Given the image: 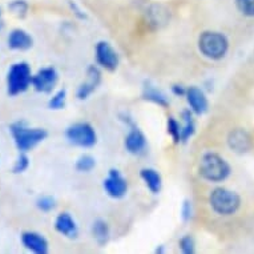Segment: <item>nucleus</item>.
I'll return each instance as SVG.
<instances>
[{"label": "nucleus", "instance_id": "9b49d317", "mask_svg": "<svg viewBox=\"0 0 254 254\" xmlns=\"http://www.w3.org/2000/svg\"><path fill=\"white\" fill-rule=\"evenodd\" d=\"M100 81L101 73L99 71V68L95 67V65H91L87 71V79H85V81L77 89V97H79L80 100L88 99L95 92V89L99 87Z\"/></svg>", "mask_w": 254, "mask_h": 254}, {"label": "nucleus", "instance_id": "dca6fc26", "mask_svg": "<svg viewBox=\"0 0 254 254\" xmlns=\"http://www.w3.org/2000/svg\"><path fill=\"white\" fill-rule=\"evenodd\" d=\"M55 229L65 237L73 238L77 236V225H76L75 220L72 218L69 213H62L56 217Z\"/></svg>", "mask_w": 254, "mask_h": 254}, {"label": "nucleus", "instance_id": "473e14b6", "mask_svg": "<svg viewBox=\"0 0 254 254\" xmlns=\"http://www.w3.org/2000/svg\"><path fill=\"white\" fill-rule=\"evenodd\" d=\"M1 28H3V21L0 20V29H1Z\"/></svg>", "mask_w": 254, "mask_h": 254}, {"label": "nucleus", "instance_id": "1a4fd4ad", "mask_svg": "<svg viewBox=\"0 0 254 254\" xmlns=\"http://www.w3.org/2000/svg\"><path fill=\"white\" fill-rule=\"evenodd\" d=\"M58 72L55 68H43L32 76V87L40 93H50L58 83Z\"/></svg>", "mask_w": 254, "mask_h": 254}, {"label": "nucleus", "instance_id": "4be33fe9", "mask_svg": "<svg viewBox=\"0 0 254 254\" xmlns=\"http://www.w3.org/2000/svg\"><path fill=\"white\" fill-rule=\"evenodd\" d=\"M65 101H67V91L65 89H60L50 99L48 108L55 109V111L56 109H63L65 107Z\"/></svg>", "mask_w": 254, "mask_h": 254}, {"label": "nucleus", "instance_id": "6ab92c4d", "mask_svg": "<svg viewBox=\"0 0 254 254\" xmlns=\"http://www.w3.org/2000/svg\"><path fill=\"white\" fill-rule=\"evenodd\" d=\"M181 117L184 120V125L181 127V134H180V142H187L196 132V125L193 120V115L190 109H185L181 112Z\"/></svg>", "mask_w": 254, "mask_h": 254}, {"label": "nucleus", "instance_id": "20e7f679", "mask_svg": "<svg viewBox=\"0 0 254 254\" xmlns=\"http://www.w3.org/2000/svg\"><path fill=\"white\" fill-rule=\"evenodd\" d=\"M198 48L205 58L220 60L229 50V42L225 35L214 31H205L198 39Z\"/></svg>", "mask_w": 254, "mask_h": 254}, {"label": "nucleus", "instance_id": "f257e3e1", "mask_svg": "<svg viewBox=\"0 0 254 254\" xmlns=\"http://www.w3.org/2000/svg\"><path fill=\"white\" fill-rule=\"evenodd\" d=\"M198 172H200L201 177L206 181L221 183L229 177L232 168L225 158L221 157L220 154L214 153V152H208L201 157Z\"/></svg>", "mask_w": 254, "mask_h": 254}, {"label": "nucleus", "instance_id": "2f4dec72", "mask_svg": "<svg viewBox=\"0 0 254 254\" xmlns=\"http://www.w3.org/2000/svg\"><path fill=\"white\" fill-rule=\"evenodd\" d=\"M172 92H173V95H176V96L179 97H183L187 95V89H185L183 85H179V84H176V85L172 87Z\"/></svg>", "mask_w": 254, "mask_h": 254}, {"label": "nucleus", "instance_id": "5701e85b", "mask_svg": "<svg viewBox=\"0 0 254 254\" xmlns=\"http://www.w3.org/2000/svg\"><path fill=\"white\" fill-rule=\"evenodd\" d=\"M29 5L25 0H13L8 4V9L17 17H24L28 13Z\"/></svg>", "mask_w": 254, "mask_h": 254}, {"label": "nucleus", "instance_id": "f03ea898", "mask_svg": "<svg viewBox=\"0 0 254 254\" xmlns=\"http://www.w3.org/2000/svg\"><path fill=\"white\" fill-rule=\"evenodd\" d=\"M209 202L216 214L228 217L238 212L241 206V197L228 188H216L209 196Z\"/></svg>", "mask_w": 254, "mask_h": 254}, {"label": "nucleus", "instance_id": "7c9ffc66", "mask_svg": "<svg viewBox=\"0 0 254 254\" xmlns=\"http://www.w3.org/2000/svg\"><path fill=\"white\" fill-rule=\"evenodd\" d=\"M68 4H69V8H71L72 11H73V13H75L76 16L79 17V19H81V20H85V19H87V15H85V13L83 12V9L80 8L79 5L76 4L75 1H72V0H69V1H68Z\"/></svg>", "mask_w": 254, "mask_h": 254}, {"label": "nucleus", "instance_id": "2eb2a0df", "mask_svg": "<svg viewBox=\"0 0 254 254\" xmlns=\"http://www.w3.org/2000/svg\"><path fill=\"white\" fill-rule=\"evenodd\" d=\"M32 43L34 40L31 38V35L25 32L24 29H13L8 36V47L11 50L25 51L32 47Z\"/></svg>", "mask_w": 254, "mask_h": 254}, {"label": "nucleus", "instance_id": "39448f33", "mask_svg": "<svg viewBox=\"0 0 254 254\" xmlns=\"http://www.w3.org/2000/svg\"><path fill=\"white\" fill-rule=\"evenodd\" d=\"M32 85V73L28 63L20 62L9 68L7 76V91L11 96H17Z\"/></svg>", "mask_w": 254, "mask_h": 254}, {"label": "nucleus", "instance_id": "4468645a", "mask_svg": "<svg viewBox=\"0 0 254 254\" xmlns=\"http://www.w3.org/2000/svg\"><path fill=\"white\" fill-rule=\"evenodd\" d=\"M125 148L132 154L142 153L146 148V138L141 130L133 128L125 137Z\"/></svg>", "mask_w": 254, "mask_h": 254}, {"label": "nucleus", "instance_id": "412c9836", "mask_svg": "<svg viewBox=\"0 0 254 254\" xmlns=\"http://www.w3.org/2000/svg\"><path fill=\"white\" fill-rule=\"evenodd\" d=\"M92 234L99 245H104L109 240L108 224L103 220H96L92 225Z\"/></svg>", "mask_w": 254, "mask_h": 254}, {"label": "nucleus", "instance_id": "c756f323", "mask_svg": "<svg viewBox=\"0 0 254 254\" xmlns=\"http://www.w3.org/2000/svg\"><path fill=\"white\" fill-rule=\"evenodd\" d=\"M181 216H183L184 221H189L193 216L192 204L189 201H184L183 208H181Z\"/></svg>", "mask_w": 254, "mask_h": 254}, {"label": "nucleus", "instance_id": "ddd939ff", "mask_svg": "<svg viewBox=\"0 0 254 254\" xmlns=\"http://www.w3.org/2000/svg\"><path fill=\"white\" fill-rule=\"evenodd\" d=\"M23 245L36 254L48 253V241L40 233L36 232H24L21 234Z\"/></svg>", "mask_w": 254, "mask_h": 254}, {"label": "nucleus", "instance_id": "6e6552de", "mask_svg": "<svg viewBox=\"0 0 254 254\" xmlns=\"http://www.w3.org/2000/svg\"><path fill=\"white\" fill-rule=\"evenodd\" d=\"M96 62L107 71H115L119 65V55L107 42H99L96 46Z\"/></svg>", "mask_w": 254, "mask_h": 254}, {"label": "nucleus", "instance_id": "72a5a7b5", "mask_svg": "<svg viewBox=\"0 0 254 254\" xmlns=\"http://www.w3.org/2000/svg\"><path fill=\"white\" fill-rule=\"evenodd\" d=\"M0 16H1V8H0Z\"/></svg>", "mask_w": 254, "mask_h": 254}, {"label": "nucleus", "instance_id": "f8f14e48", "mask_svg": "<svg viewBox=\"0 0 254 254\" xmlns=\"http://www.w3.org/2000/svg\"><path fill=\"white\" fill-rule=\"evenodd\" d=\"M187 101L189 107H190V111L196 115H202L208 111L209 103L208 99L205 96V93L201 91L200 88L197 87H190L187 89Z\"/></svg>", "mask_w": 254, "mask_h": 254}, {"label": "nucleus", "instance_id": "cd10ccee", "mask_svg": "<svg viewBox=\"0 0 254 254\" xmlns=\"http://www.w3.org/2000/svg\"><path fill=\"white\" fill-rule=\"evenodd\" d=\"M29 165V158L25 156V153L21 152V154L17 157L16 163L13 165V172L15 173H23L24 171H27V168Z\"/></svg>", "mask_w": 254, "mask_h": 254}, {"label": "nucleus", "instance_id": "7ed1b4c3", "mask_svg": "<svg viewBox=\"0 0 254 254\" xmlns=\"http://www.w3.org/2000/svg\"><path fill=\"white\" fill-rule=\"evenodd\" d=\"M9 130L12 133L17 149L23 153L35 148L38 144L44 141L47 137L46 130L39 129V128H28L23 121H17V123L11 124Z\"/></svg>", "mask_w": 254, "mask_h": 254}, {"label": "nucleus", "instance_id": "f3484780", "mask_svg": "<svg viewBox=\"0 0 254 254\" xmlns=\"http://www.w3.org/2000/svg\"><path fill=\"white\" fill-rule=\"evenodd\" d=\"M140 176H141V179L144 180V183L148 187L150 192L153 193V194H157L161 190V176L158 173L157 171H154L152 168H144L141 172H140Z\"/></svg>", "mask_w": 254, "mask_h": 254}, {"label": "nucleus", "instance_id": "9d476101", "mask_svg": "<svg viewBox=\"0 0 254 254\" xmlns=\"http://www.w3.org/2000/svg\"><path fill=\"white\" fill-rule=\"evenodd\" d=\"M228 145L236 153H246L252 148V137L246 130L238 128L232 130L228 136Z\"/></svg>", "mask_w": 254, "mask_h": 254}, {"label": "nucleus", "instance_id": "0eeeda50", "mask_svg": "<svg viewBox=\"0 0 254 254\" xmlns=\"http://www.w3.org/2000/svg\"><path fill=\"white\" fill-rule=\"evenodd\" d=\"M103 187H104L107 194L112 198H121V197L125 196V193L128 190L127 180L116 169L109 171L108 176L105 177Z\"/></svg>", "mask_w": 254, "mask_h": 254}, {"label": "nucleus", "instance_id": "a211bd4d", "mask_svg": "<svg viewBox=\"0 0 254 254\" xmlns=\"http://www.w3.org/2000/svg\"><path fill=\"white\" fill-rule=\"evenodd\" d=\"M168 11L161 5H152L148 11H146V20L148 24L153 25L154 28H158L160 25L165 24L168 21Z\"/></svg>", "mask_w": 254, "mask_h": 254}, {"label": "nucleus", "instance_id": "423d86ee", "mask_svg": "<svg viewBox=\"0 0 254 254\" xmlns=\"http://www.w3.org/2000/svg\"><path fill=\"white\" fill-rule=\"evenodd\" d=\"M68 141L80 148H91L96 144L97 136L93 127L88 123H75L65 132Z\"/></svg>", "mask_w": 254, "mask_h": 254}, {"label": "nucleus", "instance_id": "b1692460", "mask_svg": "<svg viewBox=\"0 0 254 254\" xmlns=\"http://www.w3.org/2000/svg\"><path fill=\"white\" fill-rule=\"evenodd\" d=\"M238 12L246 17H254V0H234Z\"/></svg>", "mask_w": 254, "mask_h": 254}, {"label": "nucleus", "instance_id": "a878e982", "mask_svg": "<svg viewBox=\"0 0 254 254\" xmlns=\"http://www.w3.org/2000/svg\"><path fill=\"white\" fill-rule=\"evenodd\" d=\"M96 165V161L95 158L89 156V154H84L77 160L76 163V169L79 172H91Z\"/></svg>", "mask_w": 254, "mask_h": 254}, {"label": "nucleus", "instance_id": "c85d7f7f", "mask_svg": "<svg viewBox=\"0 0 254 254\" xmlns=\"http://www.w3.org/2000/svg\"><path fill=\"white\" fill-rule=\"evenodd\" d=\"M36 206H38L42 212H51V210L55 208V200L52 197H42V198H39L38 202H36Z\"/></svg>", "mask_w": 254, "mask_h": 254}, {"label": "nucleus", "instance_id": "bb28decb", "mask_svg": "<svg viewBox=\"0 0 254 254\" xmlns=\"http://www.w3.org/2000/svg\"><path fill=\"white\" fill-rule=\"evenodd\" d=\"M180 249L183 252L184 254H193L194 253V250H196V242H194V238L192 236H184L179 242Z\"/></svg>", "mask_w": 254, "mask_h": 254}, {"label": "nucleus", "instance_id": "393cba45", "mask_svg": "<svg viewBox=\"0 0 254 254\" xmlns=\"http://www.w3.org/2000/svg\"><path fill=\"white\" fill-rule=\"evenodd\" d=\"M168 133L173 138V142L175 144H179L180 142V134H181V125L179 124V121L176 120L175 117H169L167 123Z\"/></svg>", "mask_w": 254, "mask_h": 254}, {"label": "nucleus", "instance_id": "aec40b11", "mask_svg": "<svg viewBox=\"0 0 254 254\" xmlns=\"http://www.w3.org/2000/svg\"><path fill=\"white\" fill-rule=\"evenodd\" d=\"M142 97L148 101H152L154 104L160 105V107H168L169 101H168L167 96L164 95L163 92L158 91L157 88L152 85L150 83H146L142 91Z\"/></svg>", "mask_w": 254, "mask_h": 254}]
</instances>
